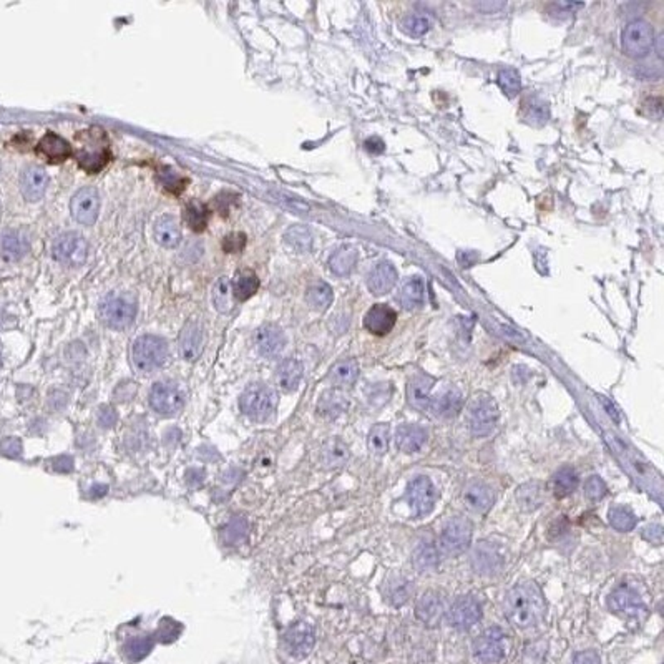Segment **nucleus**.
<instances>
[{
    "instance_id": "1",
    "label": "nucleus",
    "mask_w": 664,
    "mask_h": 664,
    "mask_svg": "<svg viewBox=\"0 0 664 664\" xmlns=\"http://www.w3.org/2000/svg\"><path fill=\"white\" fill-rule=\"evenodd\" d=\"M505 611L517 628H533L543 620L547 604L538 585L533 581L520 583L506 593Z\"/></svg>"
},
{
    "instance_id": "2",
    "label": "nucleus",
    "mask_w": 664,
    "mask_h": 664,
    "mask_svg": "<svg viewBox=\"0 0 664 664\" xmlns=\"http://www.w3.org/2000/svg\"><path fill=\"white\" fill-rule=\"evenodd\" d=\"M110 145L107 135L99 126H93L75 137V158L87 173H99L110 162Z\"/></svg>"
},
{
    "instance_id": "3",
    "label": "nucleus",
    "mask_w": 664,
    "mask_h": 664,
    "mask_svg": "<svg viewBox=\"0 0 664 664\" xmlns=\"http://www.w3.org/2000/svg\"><path fill=\"white\" fill-rule=\"evenodd\" d=\"M137 299L128 293H110L100 303L101 323L112 329H125L137 317Z\"/></svg>"
},
{
    "instance_id": "4",
    "label": "nucleus",
    "mask_w": 664,
    "mask_h": 664,
    "mask_svg": "<svg viewBox=\"0 0 664 664\" xmlns=\"http://www.w3.org/2000/svg\"><path fill=\"white\" fill-rule=\"evenodd\" d=\"M278 395L273 389L264 384H253L243 392L239 407L244 416L256 422H264L276 412Z\"/></svg>"
},
{
    "instance_id": "5",
    "label": "nucleus",
    "mask_w": 664,
    "mask_h": 664,
    "mask_svg": "<svg viewBox=\"0 0 664 664\" xmlns=\"http://www.w3.org/2000/svg\"><path fill=\"white\" fill-rule=\"evenodd\" d=\"M133 364L139 372H153L168 361V344L158 336H142L133 344Z\"/></svg>"
},
{
    "instance_id": "6",
    "label": "nucleus",
    "mask_w": 664,
    "mask_h": 664,
    "mask_svg": "<svg viewBox=\"0 0 664 664\" xmlns=\"http://www.w3.org/2000/svg\"><path fill=\"white\" fill-rule=\"evenodd\" d=\"M467 422L475 437H487L495 430L498 422L497 404L490 397H475L468 405Z\"/></svg>"
},
{
    "instance_id": "7",
    "label": "nucleus",
    "mask_w": 664,
    "mask_h": 664,
    "mask_svg": "<svg viewBox=\"0 0 664 664\" xmlns=\"http://www.w3.org/2000/svg\"><path fill=\"white\" fill-rule=\"evenodd\" d=\"M52 255L58 263L77 268L82 266L88 257V243L80 232H63L53 241Z\"/></svg>"
},
{
    "instance_id": "8",
    "label": "nucleus",
    "mask_w": 664,
    "mask_h": 664,
    "mask_svg": "<svg viewBox=\"0 0 664 664\" xmlns=\"http://www.w3.org/2000/svg\"><path fill=\"white\" fill-rule=\"evenodd\" d=\"M405 498H407L414 517H425L434 510L439 493L429 477L418 475L414 480H410L407 492H405Z\"/></svg>"
},
{
    "instance_id": "9",
    "label": "nucleus",
    "mask_w": 664,
    "mask_h": 664,
    "mask_svg": "<svg viewBox=\"0 0 664 664\" xmlns=\"http://www.w3.org/2000/svg\"><path fill=\"white\" fill-rule=\"evenodd\" d=\"M472 523L465 517H454L447 522L441 535V548L448 556H457L470 547Z\"/></svg>"
},
{
    "instance_id": "10",
    "label": "nucleus",
    "mask_w": 664,
    "mask_h": 664,
    "mask_svg": "<svg viewBox=\"0 0 664 664\" xmlns=\"http://www.w3.org/2000/svg\"><path fill=\"white\" fill-rule=\"evenodd\" d=\"M621 42H623V50L629 57H645L649 53L654 44L653 27L645 20H633L624 27Z\"/></svg>"
},
{
    "instance_id": "11",
    "label": "nucleus",
    "mask_w": 664,
    "mask_h": 664,
    "mask_svg": "<svg viewBox=\"0 0 664 664\" xmlns=\"http://www.w3.org/2000/svg\"><path fill=\"white\" fill-rule=\"evenodd\" d=\"M185 404V395L181 387L175 382L162 380L156 382L150 391V405L155 412L162 416H175Z\"/></svg>"
},
{
    "instance_id": "12",
    "label": "nucleus",
    "mask_w": 664,
    "mask_h": 664,
    "mask_svg": "<svg viewBox=\"0 0 664 664\" xmlns=\"http://www.w3.org/2000/svg\"><path fill=\"white\" fill-rule=\"evenodd\" d=\"M70 211L75 221L85 226H92L99 219L100 194L93 186H83L74 194L70 201Z\"/></svg>"
},
{
    "instance_id": "13",
    "label": "nucleus",
    "mask_w": 664,
    "mask_h": 664,
    "mask_svg": "<svg viewBox=\"0 0 664 664\" xmlns=\"http://www.w3.org/2000/svg\"><path fill=\"white\" fill-rule=\"evenodd\" d=\"M503 640H505V636H503L500 628H497V626L488 628L473 642V654L484 664H498L505 658Z\"/></svg>"
},
{
    "instance_id": "14",
    "label": "nucleus",
    "mask_w": 664,
    "mask_h": 664,
    "mask_svg": "<svg viewBox=\"0 0 664 664\" xmlns=\"http://www.w3.org/2000/svg\"><path fill=\"white\" fill-rule=\"evenodd\" d=\"M316 645L314 628L311 624L299 621L291 626L284 634V646L293 658H306Z\"/></svg>"
},
{
    "instance_id": "15",
    "label": "nucleus",
    "mask_w": 664,
    "mask_h": 664,
    "mask_svg": "<svg viewBox=\"0 0 664 664\" xmlns=\"http://www.w3.org/2000/svg\"><path fill=\"white\" fill-rule=\"evenodd\" d=\"M482 620V606L472 596H462L452 604L448 611V621L459 631L470 629Z\"/></svg>"
},
{
    "instance_id": "16",
    "label": "nucleus",
    "mask_w": 664,
    "mask_h": 664,
    "mask_svg": "<svg viewBox=\"0 0 664 664\" xmlns=\"http://www.w3.org/2000/svg\"><path fill=\"white\" fill-rule=\"evenodd\" d=\"M49 186V175L42 167H28L20 175V191L27 201L35 203L44 198Z\"/></svg>"
},
{
    "instance_id": "17",
    "label": "nucleus",
    "mask_w": 664,
    "mask_h": 664,
    "mask_svg": "<svg viewBox=\"0 0 664 664\" xmlns=\"http://www.w3.org/2000/svg\"><path fill=\"white\" fill-rule=\"evenodd\" d=\"M257 352L264 357H276L286 346V336L281 327L274 324H264L256 331L255 336Z\"/></svg>"
},
{
    "instance_id": "18",
    "label": "nucleus",
    "mask_w": 664,
    "mask_h": 664,
    "mask_svg": "<svg viewBox=\"0 0 664 664\" xmlns=\"http://www.w3.org/2000/svg\"><path fill=\"white\" fill-rule=\"evenodd\" d=\"M395 323L397 312L387 304H375L364 317V327L374 336H386L394 329Z\"/></svg>"
},
{
    "instance_id": "19",
    "label": "nucleus",
    "mask_w": 664,
    "mask_h": 664,
    "mask_svg": "<svg viewBox=\"0 0 664 664\" xmlns=\"http://www.w3.org/2000/svg\"><path fill=\"white\" fill-rule=\"evenodd\" d=\"M462 500L465 506L473 513H485L492 509L495 493L484 482H470L463 490Z\"/></svg>"
},
{
    "instance_id": "20",
    "label": "nucleus",
    "mask_w": 664,
    "mask_h": 664,
    "mask_svg": "<svg viewBox=\"0 0 664 664\" xmlns=\"http://www.w3.org/2000/svg\"><path fill=\"white\" fill-rule=\"evenodd\" d=\"M205 331L198 321H188L180 334V352L186 361H194L203 352Z\"/></svg>"
},
{
    "instance_id": "21",
    "label": "nucleus",
    "mask_w": 664,
    "mask_h": 664,
    "mask_svg": "<svg viewBox=\"0 0 664 664\" xmlns=\"http://www.w3.org/2000/svg\"><path fill=\"white\" fill-rule=\"evenodd\" d=\"M608 606H610L611 611L629 616L640 615L645 610V604H642L640 596L628 586L616 588L610 595V598H608Z\"/></svg>"
},
{
    "instance_id": "22",
    "label": "nucleus",
    "mask_w": 664,
    "mask_h": 664,
    "mask_svg": "<svg viewBox=\"0 0 664 664\" xmlns=\"http://www.w3.org/2000/svg\"><path fill=\"white\" fill-rule=\"evenodd\" d=\"M397 269L391 263H380L371 271L367 276V287L372 294L382 296L391 293L397 284Z\"/></svg>"
},
{
    "instance_id": "23",
    "label": "nucleus",
    "mask_w": 664,
    "mask_h": 664,
    "mask_svg": "<svg viewBox=\"0 0 664 664\" xmlns=\"http://www.w3.org/2000/svg\"><path fill=\"white\" fill-rule=\"evenodd\" d=\"M37 153L44 156L49 163H62L71 155V146L67 139L58 137L57 133H45L37 145Z\"/></svg>"
},
{
    "instance_id": "24",
    "label": "nucleus",
    "mask_w": 664,
    "mask_h": 664,
    "mask_svg": "<svg viewBox=\"0 0 664 664\" xmlns=\"http://www.w3.org/2000/svg\"><path fill=\"white\" fill-rule=\"evenodd\" d=\"M443 615V603L435 591H427V593L418 599L416 604V616L429 628H435L441 623Z\"/></svg>"
},
{
    "instance_id": "25",
    "label": "nucleus",
    "mask_w": 664,
    "mask_h": 664,
    "mask_svg": "<svg viewBox=\"0 0 664 664\" xmlns=\"http://www.w3.org/2000/svg\"><path fill=\"white\" fill-rule=\"evenodd\" d=\"M31 251V243L20 231L8 230L0 235V256L7 261H19Z\"/></svg>"
},
{
    "instance_id": "26",
    "label": "nucleus",
    "mask_w": 664,
    "mask_h": 664,
    "mask_svg": "<svg viewBox=\"0 0 664 664\" xmlns=\"http://www.w3.org/2000/svg\"><path fill=\"white\" fill-rule=\"evenodd\" d=\"M427 430L420 425H400L395 434V445L404 454H416L425 445Z\"/></svg>"
},
{
    "instance_id": "27",
    "label": "nucleus",
    "mask_w": 664,
    "mask_h": 664,
    "mask_svg": "<svg viewBox=\"0 0 664 664\" xmlns=\"http://www.w3.org/2000/svg\"><path fill=\"white\" fill-rule=\"evenodd\" d=\"M435 380L429 375H414L412 380L409 382V389H407V397L410 405L418 410H429L430 402H432V392Z\"/></svg>"
},
{
    "instance_id": "28",
    "label": "nucleus",
    "mask_w": 664,
    "mask_h": 664,
    "mask_svg": "<svg viewBox=\"0 0 664 664\" xmlns=\"http://www.w3.org/2000/svg\"><path fill=\"white\" fill-rule=\"evenodd\" d=\"M462 404V394H460L457 389H447V391L442 392L439 397H432L429 412H432L435 417L452 418L460 412Z\"/></svg>"
},
{
    "instance_id": "29",
    "label": "nucleus",
    "mask_w": 664,
    "mask_h": 664,
    "mask_svg": "<svg viewBox=\"0 0 664 664\" xmlns=\"http://www.w3.org/2000/svg\"><path fill=\"white\" fill-rule=\"evenodd\" d=\"M303 364L298 359H286L279 364L276 371V379L279 387L286 392H293L299 387L303 380Z\"/></svg>"
},
{
    "instance_id": "30",
    "label": "nucleus",
    "mask_w": 664,
    "mask_h": 664,
    "mask_svg": "<svg viewBox=\"0 0 664 664\" xmlns=\"http://www.w3.org/2000/svg\"><path fill=\"white\" fill-rule=\"evenodd\" d=\"M155 239L163 248H176L181 241V228L175 216H162L155 223Z\"/></svg>"
},
{
    "instance_id": "31",
    "label": "nucleus",
    "mask_w": 664,
    "mask_h": 664,
    "mask_svg": "<svg viewBox=\"0 0 664 664\" xmlns=\"http://www.w3.org/2000/svg\"><path fill=\"white\" fill-rule=\"evenodd\" d=\"M399 299L402 306H404L407 311L418 309V307L424 306V301H425L424 279L418 276L409 278L407 281L404 282V286H402Z\"/></svg>"
},
{
    "instance_id": "32",
    "label": "nucleus",
    "mask_w": 664,
    "mask_h": 664,
    "mask_svg": "<svg viewBox=\"0 0 664 664\" xmlns=\"http://www.w3.org/2000/svg\"><path fill=\"white\" fill-rule=\"evenodd\" d=\"M348 459L349 448L337 437L325 441L323 448H321V460H323L325 468H339L348 462Z\"/></svg>"
},
{
    "instance_id": "33",
    "label": "nucleus",
    "mask_w": 664,
    "mask_h": 664,
    "mask_svg": "<svg viewBox=\"0 0 664 664\" xmlns=\"http://www.w3.org/2000/svg\"><path fill=\"white\" fill-rule=\"evenodd\" d=\"M359 261L357 249L352 246H344L337 249L336 253L329 259V269L332 271L336 276H348L355 268Z\"/></svg>"
},
{
    "instance_id": "34",
    "label": "nucleus",
    "mask_w": 664,
    "mask_h": 664,
    "mask_svg": "<svg viewBox=\"0 0 664 664\" xmlns=\"http://www.w3.org/2000/svg\"><path fill=\"white\" fill-rule=\"evenodd\" d=\"M359 377V364L354 359H346L334 364L329 372V380L336 387H350Z\"/></svg>"
},
{
    "instance_id": "35",
    "label": "nucleus",
    "mask_w": 664,
    "mask_h": 664,
    "mask_svg": "<svg viewBox=\"0 0 664 664\" xmlns=\"http://www.w3.org/2000/svg\"><path fill=\"white\" fill-rule=\"evenodd\" d=\"M578 485L579 477L577 470L572 467H563L561 470H558L552 479V490L558 498H563L566 495L573 493L574 490L578 488Z\"/></svg>"
},
{
    "instance_id": "36",
    "label": "nucleus",
    "mask_w": 664,
    "mask_h": 664,
    "mask_svg": "<svg viewBox=\"0 0 664 664\" xmlns=\"http://www.w3.org/2000/svg\"><path fill=\"white\" fill-rule=\"evenodd\" d=\"M348 405L349 402L344 394H341L339 391H329L321 397L317 412L325 418H336L348 410Z\"/></svg>"
},
{
    "instance_id": "37",
    "label": "nucleus",
    "mask_w": 664,
    "mask_h": 664,
    "mask_svg": "<svg viewBox=\"0 0 664 664\" xmlns=\"http://www.w3.org/2000/svg\"><path fill=\"white\" fill-rule=\"evenodd\" d=\"M257 289H259V279L253 271H241L232 282V294L238 301H246L257 293Z\"/></svg>"
},
{
    "instance_id": "38",
    "label": "nucleus",
    "mask_w": 664,
    "mask_h": 664,
    "mask_svg": "<svg viewBox=\"0 0 664 664\" xmlns=\"http://www.w3.org/2000/svg\"><path fill=\"white\" fill-rule=\"evenodd\" d=\"M332 287L325 282H316L306 293L309 306L316 311H325L332 304Z\"/></svg>"
},
{
    "instance_id": "39",
    "label": "nucleus",
    "mask_w": 664,
    "mask_h": 664,
    "mask_svg": "<svg viewBox=\"0 0 664 664\" xmlns=\"http://www.w3.org/2000/svg\"><path fill=\"white\" fill-rule=\"evenodd\" d=\"M412 561L417 570L424 572V570L434 568V566L439 563V553L430 541H422V543H418L416 550H414Z\"/></svg>"
},
{
    "instance_id": "40",
    "label": "nucleus",
    "mask_w": 664,
    "mask_h": 664,
    "mask_svg": "<svg viewBox=\"0 0 664 664\" xmlns=\"http://www.w3.org/2000/svg\"><path fill=\"white\" fill-rule=\"evenodd\" d=\"M550 117V110L548 105L545 103L543 100L540 99H528L525 103H523V118H525L527 124L535 125V126H541L547 124Z\"/></svg>"
},
{
    "instance_id": "41",
    "label": "nucleus",
    "mask_w": 664,
    "mask_h": 664,
    "mask_svg": "<svg viewBox=\"0 0 664 664\" xmlns=\"http://www.w3.org/2000/svg\"><path fill=\"white\" fill-rule=\"evenodd\" d=\"M232 282L228 278H221L213 287V304L219 312H230L232 309Z\"/></svg>"
},
{
    "instance_id": "42",
    "label": "nucleus",
    "mask_w": 664,
    "mask_h": 664,
    "mask_svg": "<svg viewBox=\"0 0 664 664\" xmlns=\"http://www.w3.org/2000/svg\"><path fill=\"white\" fill-rule=\"evenodd\" d=\"M389 441H391V430L387 424H377L372 427L367 437V445L374 455L382 457L389 450Z\"/></svg>"
},
{
    "instance_id": "43",
    "label": "nucleus",
    "mask_w": 664,
    "mask_h": 664,
    "mask_svg": "<svg viewBox=\"0 0 664 664\" xmlns=\"http://www.w3.org/2000/svg\"><path fill=\"white\" fill-rule=\"evenodd\" d=\"M286 244H289L294 251L307 253L312 246V235L306 226H293L284 235Z\"/></svg>"
},
{
    "instance_id": "44",
    "label": "nucleus",
    "mask_w": 664,
    "mask_h": 664,
    "mask_svg": "<svg viewBox=\"0 0 664 664\" xmlns=\"http://www.w3.org/2000/svg\"><path fill=\"white\" fill-rule=\"evenodd\" d=\"M151 649H153V640L146 636H139V638H133V640L126 642L124 648V654L128 661L137 663L139 661V659L148 656Z\"/></svg>"
},
{
    "instance_id": "45",
    "label": "nucleus",
    "mask_w": 664,
    "mask_h": 664,
    "mask_svg": "<svg viewBox=\"0 0 664 664\" xmlns=\"http://www.w3.org/2000/svg\"><path fill=\"white\" fill-rule=\"evenodd\" d=\"M473 565H475L477 572L493 573L495 570H497V566L500 565V556L495 553L492 547L484 548V545H480V548L477 550L475 555H473Z\"/></svg>"
},
{
    "instance_id": "46",
    "label": "nucleus",
    "mask_w": 664,
    "mask_h": 664,
    "mask_svg": "<svg viewBox=\"0 0 664 664\" xmlns=\"http://www.w3.org/2000/svg\"><path fill=\"white\" fill-rule=\"evenodd\" d=\"M608 520H610L611 527L616 528L618 531H631L636 527V517L626 506H613L608 511Z\"/></svg>"
},
{
    "instance_id": "47",
    "label": "nucleus",
    "mask_w": 664,
    "mask_h": 664,
    "mask_svg": "<svg viewBox=\"0 0 664 664\" xmlns=\"http://www.w3.org/2000/svg\"><path fill=\"white\" fill-rule=\"evenodd\" d=\"M517 500L523 510H535L538 509L543 502V495H541V488L538 484H528L523 485L517 490Z\"/></svg>"
},
{
    "instance_id": "48",
    "label": "nucleus",
    "mask_w": 664,
    "mask_h": 664,
    "mask_svg": "<svg viewBox=\"0 0 664 664\" xmlns=\"http://www.w3.org/2000/svg\"><path fill=\"white\" fill-rule=\"evenodd\" d=\"M186 221H188L193 231L201 232L208 224V210H206V206L198 201L188 203V206H186Z\"/></svg>"
},
{
    "instance_id": "49",
    "label": "nucleus",
    "mask_w": 664,
    "mask_h": 664,
    "mask_svg": "<svg viewBox=\"0 0 664 664\" xmlns=\"http://www.w3.org/2000/svg\"><path fill=\"white\" fill-rule=\"evenodd\" d=\"M402 31L412 37H422L429 32L430 28V22L425 15L420 14H410L407 17H404L400 22Z\"/></svg>"
},
{
    "instance_id": "50",
    "label": "nucleus",
    "mask_w": 664,
    "mask_h": 664,
    "mask_svg": "<svg viewBox=\"0 0 664 664\" xmlns=\"http://www.w3.org/2000/svg\"><path fill=\"white\" fill-rule=\"evenodd\" d=\"M498 85L509 96H515L522 88V80H520V74L515 69H502L498 71L497 78Z\"/></svg>"
},
{
    "instance_id": "51",
    "label": "nucleus",
    "mask_w": 664,
    "mask_h": 664,
    "mask_svg": "<svg viewBox=\"0 0 664 664\" xmlns=\"http://www.w3.org/2000/svg\"><path fill=\"white\" fill-rule=\"evenodd\" d=\"M409 596H410V585L405 581V579L402 578L392 579V581L389 583L387 598L389 602H391V604H394V606H402L404 603H407Z\"/></svg>"
},
{
    "instance_id": "52",
    "label": "nucleus",
    "mask_w": 664,
    "mask_h": 664,
    "mask_svg": "<svg viewBox=\"0 0 664 664\" xmlns=\"http://www.w3.org/2000/svg\"><path fill=\"white\" fill-rule=\"evenodd\" d=\"M606 492H608L606 484H604V482L599 479L598 475L590 477V479L586 480L585 493H586V497L590 498V500H595V502L602 500L604 495H606Z\"/></svg>"
},
{
    "instance_id": "53",
    "label": "nucleus",
    "mask_w": 664,
    "mask_h": 664,
    "mask_svg": "<svg viewBox=\"0 0 664 664\" xmlns=\"http://www.w3.org/2000/svg\"><path fill=\"white\" fill-rule=\"evenodd\" d=\"M244 243H246V238L241 232H236V235H230L226 236L223 241V249L226 253H238L244 248Z\"/></svg>"
},
{
    "instance_id": "54",
    "label": "nucleus",
    "mask_w": 664,
    "mask_h": 664,
    "mask_svg": "<svg viewBox=\"0 0 664 664\" xmlns=\"http://www.w3.org/2000/svg\"><path fill=\"white\" fill-rule=\"evenodd\" d=\"M160 178H162L164 188L170 189V191L178 193V191H181V189H183V183H185V181L181 180L180 176H176L175 173H171L170 170L162 173V175H160Z\"/></svg>"
},
{
    "instance_id": "55",
    "label": "nucleus",
    "mask_w": 664,
    "mask_h": 664,
    "mask_svg": "<svg viewBox=\"0 0 664 664\" xmlns=\"http://www.w3.org/2000/svg\"><path fill=\"white\" fill-rule=\"evenodd\" d=\"M642 536H645V540L651 541L653 545H661L663 543V527L658 525V523L646 527L645 531H642Z\"/></svg>"
},
{
    "instance_id": "56",
    "label": "nucleus",
    "mask_w": 664,
    "mask_h": 664,
    "mask_svg": "<svg viewBox=\"0 0 664 664\" xmlns=\"http://www.w3.org/2000/svg\"><path fill=\"white\" fill-rule=\"evenodd\" d=\"M573 664H602V661L595 651H581L574 656Z\"/></svg>"
},
{
    "instance_id": "57",
    "label": "nucleus",
    "mask_w": 664,
    "mask_h": 664,
    "mask_svg": "<svg viewBox=\"0 0 664 664\" xmlns=\"http://www.w3.org/2000/svg\"><path fill=\"white\" fill-rule=\"evenodd\" d=\"M364 146H366V150L372 155H380L384 150H386V143H384L379 137L367 138L366 143H364Z\"/></svg>"
},
{
    "instance_id": "58",
    "label": "nucleus",
    "mask_w": 664,
    "mask_h": 664,
    "mask_svg": "<svg viewBox=\"0 0 664 664\" xmlns=\"http://www.w3.org/2000/svg\"><path fill=\"white\" fill-rule=\"evenodd\" d=\"M99 422H100V425L105 427V429H110V427H112L117 422V414L113 412V410L110 407H105L100 412Z\"/></svg>"
},
{
    "instance_id": "59",
    "label": "nucleus",
    "mask_w": 664,
    "mask_h": 664,
    "mask_svg": "<svg viewBox=\"0 0 664 664\" xmlns=\"http://www.w3.org/2000/svg\"><path fill=\"white\" fill-rule=\"evenodd\" d=\"M0 213H2V206H0Z\"/></svg>"
}]
</instances>
